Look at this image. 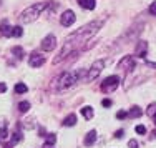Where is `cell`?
Masks as SVG:
<instances>
[{
  "label": "cell",
  "instance_id": "obj_1",
  "mask_svg": "<svg viewBox=\"0 0 156 148\" xmlns=\"http://www.w3.org/2000/svg\"><path fill=\"white\" fill-rule=\"evenodd\" d=\"M101 25H103V20H96V22H91V23H87L85 27H81V28H78V30L70 33L65 38V42H76V43L88 42V40L101 28Z\"/></svg>",
  "mask_w": 156,
  "mask_h": 148
},
{
  "label": "cell",
  "instance_id": "obj_2",
  "mask_svg": "<svg viewBox=\"0 0 156 148\" xmlns=\"http://www.w3.org/2000/svg\"><path fill=\"white\" fill-rule=\"evenodd\" d=\"M48 7V2H37L33 3V5L27 7V9L23 10V12L20 13V23H32V22H35L37 18L43 13V10H45Z\"/></svg>",
  "mask_w": 156,
  "mask_h": 148
},
{
  "label": "cell",
  "instance_id": "obj_3",
  "mask_svg": "<svg viewBox=\"0 0 156 148\" xmlns=\"http://www.w3.org/2000/svg\"><path fill=\"white\" fill-rule=\"evenodd\" d=\"M85 73V70H80V72H63L57 80H55V90L57 92H63L66 88H70L75 82L80 80V77Z\"/></svg>",
  "mask_w": 156,
  "mask_h": 148
},
{
  "label": "cell",
  "instance_id": "obj_4",
  "mask_svg": "<svg viewBox=\"0 0 156 148\" xmlns=\"http://www.w3.org/2000/svg\"><path fill=\"white\" fill-rule=\"evenodd\" d=\"M120 82H121V78H120L118 75H110V77H106V78L103 80L101 90L105 92V93H111V92H115V90L118 88Z\"/></svg>",
  "mask_w": 156,
  "mask_h": 148
},
{
  "label": "cell",
  "instance_id": "obj_5",
  "mask_svg": "<svg viewBox=\"0 0 156 148\" xmlns=\"http://www.w3.org/2000/svg\"><path fill=\"white\" fill-rule=\"evenodd\" d=\"M103 68H105V60H96L93 62V65H91V68L88 70V73H87V80L88 82H93V80L98 78V75L103 72Z\"/></svg>",
  "mask_w": 156,
  "mask_h": 148
},
{
  "label": "cell",
  "instance_id": "obj_6",
  "mask_svg": "<svg viewBox=\"0 0 156 148\" xmlns=\"http://www.w3.org/2000/svg\"><path fill=\"white\" fill-rule=\"evenodd\" d=\"M40 47H42L43 52H51L55 50V47H57V37L55 35H47L45 38L42 40V43H40Z\"/></svg>",
  "mask_w": 156,
  "mask_h": 148
},
{
  "label": "cell",
  "instance_id": "obj_7",
  "mask_svg": "<svg viewBox=\"0 0 156 148\" xmlns=\"http://www.w3.org/2000/svg\"><path fill=\"white\" fill-rule=\"evenodd\" d=\"M75 20H76V15H75L73 10H65L60 17V23L63 27H72V25L75 23Z\"/></svg>",
  "mask_w": 156,
  "mask_h": 148
},
{
  "label": "cell",
  "instance_id": "obj_8",
  "mask_svg": "<svg viewBox=\"0 0 156 148\" xmlns=\"http://www.w3.org/2000/svg\"><path fill=\"white\" fill-rule=\"evenodd\" d=\"M136 67L135 63V58L131 57V55H125L123 58H121L120 62H118V68L121 70H126V72H129V70H133Z\"/></svg>",
  "mask_w": 156,
  "mask_h": 148
},
{
  "label": "cell",
  "instance_id": "obj_9",
  "mask_svg": "<svg viewBox=\"0 0 156 148\" xmlns=\"http://www.w3.org/2000/svg\"><path fill=\"white\" fill-rule=\"evenodd\" d=\"M45 63V55L38 53V52H33L30 55V58H28V65L32 67V68H38V67H42Z\"/></svg>",
  "mask_w": 156,
  "mask_h": 148
},
{
  "label": "cell",
  "instance_id": "obj_10",
  "mask_svg": "<svg viewBox=\"0 0 156 148\" xmlns=\"http://www.w3.org/2000/svg\"><path fill=\"white\" fill-rule=\"evenodd\" d=\"M146 53H148V42H144V40H140V42L136 43L135 55H136V57H141V58H143Z\"/></svg>",
  "mask_w": 156,
  "mask_h": 148
},
{
  "label": "cell",
  "instance_id": "obj_11",
  "mask_svg": "<svg viewBox=\"0 0 156 148\" xmlns=\"http://www.w3.org/2000/svg\"><path fill=\"white\" fill-rule=\"evenodd\" d=\"M95 142H96V132H95V130L88 132L87 135H85V140H83L85 146H91V145H93Z\"/></svg>",
  "mask_w": 156,
  "mask_h": 148
},
{
  "label": "cell",
  "instance_id": "obj_12",
  "mask_svg": "<svg viewBox=\"0 0 156 148\" xmlns=\"http://www.w3.org/2000/svg\"><path fill=\"white\" fill-rule=\"evenodd\" d=\"M12 28H13V27H10V25L7 23V20H3L2 23H0V35H3V37H12Z\"/></svg>",
  "mask_w": 156,
  "mask_h": 148
},
{
  "label": "cell",
  "instance_id": "obj_13",
  "mask_svg": "<svg viewBox=\"0 0 156 148\" xmlns=\"http://www.w3.org/2000/svg\"><path fill=\"white\" fill-rule=\"evenodd\" d=\"M141 115H143V110L140 108V106H131V110L128 112V117H131V118H140Z\"/></svg>",
  "mask_w": 156,
  "mask_h": 148
},
{
  "label": "cell",
  "instance_id": "obj_14",
  "mask_svg": "<svg viewBox=\"0 0 156 148\" xmlns=\"http://www.w3.org/2000/svg\"><path fill=\"white\" fill-rule=\"evenodd\" d=\"M78 3H80L83 9H87V10H93L95 9V0H78Z\"/></svg>",
  "mask_w": 156,
  "mask_h": 148
},
{
  "label": "cell",
  "instance_id": "obj_15",
  "mask_svg": "<svg viewBox=\"0 0 156 148\" xmlns=\"http://www.w3.org/2000/svg\"><path fill=\"white\" fill-rule=\"evenodd\" d=\"M75 123H76V115L75 113H70V115L63 120V125H65V127H73Z\"/></svg>",
  "mask_w": 156,
  "mask_h": 148
},
{
  "label": "cell",
  "instance_id": "obj_16",
  "mask_svg": "<svg viewBox=\"0 0 156 148\" xmlns=\"http://www.w3.org/2000/svg\"><path fill=\"white\" fill-rule=\"evenodd\" d=\"M81 115H83L85 118H87V120H91V118H93V108H91V106H83V108H81Z\"/></svg>",
  "mask_w": 156,
  "mask_h": 148
},
{
  "label": "cell",
  "instance_id": "obj_17",
  "mask_svg": "<svg viewBox=\"0 0 156 148\" xmlns=\"http://www.w3.org/2000/svg\"><path fill=\"white\" fill-rule=\"evenodd\" d=\"M12 53L15 55V57L18 58V60H22V58H23V49H22V47H12Z\"/></svg>",
  "mask_w": 156,
  "mask_h": 148
},
{
  "label": "cell",
  "instance_id": "obj_18",
  "mask_svg": "<svg viewBox=\"0 0 156 148\" xmlns=\"http://www.w3.org/2000/svg\"><path fill=\"white\" fill-rule=\"evenodd\" d=\"M13 90H15V93H27V92H28V87H27L25 83H17Z\"/></svg>",
  "mask_w": 156,
  "mask_h": 148
},
{
  "label": "cell",
  "instance_id": "obj_19",
  "mask_svg": "<svg viewBox=\"0 0 156 148\" xmlns=\"http://www.w3.org/2000/svg\"><path fill=\"white\" fill-rule=\"evenodd\" d=\"M28 110H30V103H28V102H20V103H18V112L27 113Z\"/></svg>",
  "mask_w": 156,
  "mask_h": 148
},
{
  "label": "cell",
  "instance_id": "obj_20",
  "mask_svg": "<svg viewBox=\"0 0 156 148\" xmlns=\"http://www.w3.org/2000/svg\"><path fill=\"white\" fill-rule=\"evenodd\" d=\"M23 35V28L20 27V25H17V27L12 28V37H15V38H18V37Z\"/></svg>",
  "mask_w": 156,
  "mask_h": 148
},
{
  "label": "cell",
  "instance_id": "obj_21",
  "mask_svg": "<svg viewBox=\"0 0 156 148\" xmlns=\"http://www.w3.org/2000/svg\"><path fill=\"white\" fill-rule=\"evenodd\" d=\"M20 140H22V132L17 128V130H15V133H13V136H12V142H10V143H12V145H15V143H18V142H20Z\"/></svg>",
  "mask_w": 156,
  "mask_h": 148
},
{
  "label": "cell",
  "instance_id": "obj_22",
  "mask_svg": "<svg viewBox=\"0 0 156 148\" xmlns=\"http://www.w3.org/2000/svg\"><path fill=\"white\" fill-rule=\"evenodd\" d=\"M146 115L148 117H154L156 115V103H151V105L146 108Z\"/></svg>",
  "mask_w": 156,
  "mask_h": 148
},
{
  "label": "cell",
  "instance_id": "obj_23",
  "mask_svg": "<svg viewBox=\"0 0 156 148\" xmlns=\"http://www.w3.org/2000/svg\"><path fill=\"white\" fill-rule=\"evenodd\" d=\"M135 130H136V133H138V135H146V132H148L144 125H136Z\"/></svg>",
  "mask_w": 156,
  "mask_h": 148
},
{
  "label": "cell",
  "instance_id": "obj_24",
  "mask_svg": "<svg viewBox=\"0 0 156 148\" xmlns=\"http://www.w3.org/2000/svg\"><path fill=\"white\" fill-rule=\"evenodd\" d=\"M55 142H57V136H55L53 133H48L47 135V145H53Z\"/></svg>",
  "mask_w": 156,
  "mask_h": 148
},
{
  "label": "cell",
  "instance_id": "obj_25",
  "mask_svg": "<svg viewBox=\"0 0 156 148\" xmlns=\"http://www.w3.org/2000/svg\"><path fill=\"white\" fill-rule=\"evenodd\" d=\"M101 105L108 108V106H111V105H113V102H111L110 98H103V100H101Z\"/></svg>",
  "mask_w": 156,
  "mask_h": 148
},
{
  "label": "cell",
  "instance_id": "obj_26",
  "mask_svg": "<svg viewBox=\"0 0 156 148\" xmlns=\"http://www.w3.org/2000/svg\"><path fill=\"white\" fill-rule=\"evenodd\" d=\"M148 10H150V13H151V15H156V0H154V2L150 5V9H148Z\"/></svg>",
  "mask_w": 156,
  "mask_h": 148
},
{
  "label": "cell",
  "instance_id": "obj_27",
  "mask_svg": "<svg viewBox=\"0 0 156 148\" xmlns=\"http://www.w3.org/2000/svg\"><path fill=\"white\" fill-rule=\"evenodd\" d=\"M118 118H120V120H125L126 117H128V113L125 112V110H120V112H118V115H116Z\"/></svg>",
  "mask_w": 156,
  "mask_h": 148
},
{
  "label": "cell",
  "instance_id": "obj_28",
  "mask_svg": "<svg viewBox=\"0 0 156 148\" xmlns=\"http://www.w3.org/2000/svg\"><path fill=\"white\" fill-rule=\"evenodd\" d=\"M128 146H129V148H138L140 145H138V142H136V140H129V142H128Z\"/></svg>",
  "mask_w": 156,
  "mask_h": 148
},
{
  "label": "cell",
  "instance_id": "obj_29",
  "mask_svg": "<svg viewBox=\"0 0 156 148\" xmlns=\"http://www.w3.org/2000/svg\"><path fill=\"white\" fill-rule=\"evenodd\" d=\"M7 127H2V132H0V138H7Z\"/></svg>",
  "mask_w": 156,
  "mask_h": 148
},
{
  "label": "cell",
  "instance_id": "obj_30",
  "mask_svg": "<svg viewBox=\"0 0 156 148\" xmlns=\"http://www.w3.org/2000/svg\"><path fill=\"white\" fill-rule=\"evenodd\" d=\"M123 135H125V130H118L115 133V138H123Z\"/></svg>",
  "mask_w": 156,
  "mask_h": 148
},
{
  "label": "cell",
  "instance_id": "obj_31",
  "mask_svg": "<svg viewBox=\"0 0 156 148\" xmlns=\"http://www.w3.org/2000/svg\"><path fill=\"white\" fill-rule=\"evenodd\" d=\"M5 92H7V85L3 82H0V93H5Z\"/></svg>",
  "mask_w": 156,
  "mask_h": 148
},
{
  "label": "cell",
  "instance_id": "obj_32",
  "mask_svg": "<svg viewBox=\"0 0 156 148\" xmlns=\"http://www.w3.org/2000/svg\"><path fill=\"white\" fill-rule=\"evenodd\" d=\"M144 65H146V67H150V68H154L156 70V63H154V62H144Z\"/></svg>",
  "mask_w": 156,
  "mask_h": 148
},
{
  "label": "cell",
  "instance_id": "obj_33",
  "mask_svg": "<svg viewBox=\"0 0 156 148\" xmlns=\"http://www.w3.org/2000/svg\"><path fill=\"white\" fill-rule=\"evenodd\" d=\"M43 148H53V145H47V143H45V145H43Z\"/></svg>",
  "mask_w": 156,
  "mask_h": 148
},
{
  "label": "cell",
  "instance_id": "obj_34",
  "mask_svg": "<svg viewBox=\"0 0 156 148\" xmlns=\"http://www.w3.org/2000/svg\"><path fill=\"white\" fill-rule=\"evenodd\" d=\"M153 136H154V138H156V130H154V132H153Z\"/></svg>",
  "mask_w": 156,
  "mask_h": 148
},
{
  "label": "cell",
  "instance_id": "obj_35",
  "mask_svg": "<svg viewBox=\"0 0 156 148\" xmlns=\"http://www.w3.org/2000/svg\"><path fill=\"white\" fill-rule=\"evenodd\" d=\"M153 120H154V125H156V115H154V117H153Z\"/></svg>",
  "mask_w": 156,
  "mask_h": 148
}]
</instances>
